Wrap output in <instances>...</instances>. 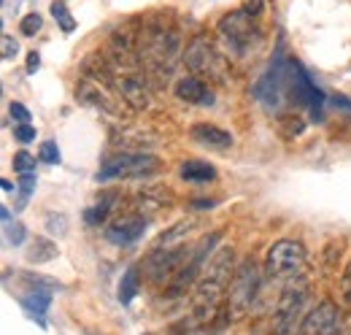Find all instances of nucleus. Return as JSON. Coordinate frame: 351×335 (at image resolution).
<instances>
[{"label": "nucleus", "instance_id": "obj_1", "mask_svg": "<svg viewBox=\"0 0 351 335\" xmlns=\"http://www.w3.org/2000/svg\"><path fill=\"white\" fill-rule=\"evenodd\" d=\"M232 257H235L232 246H221V249L217 251V254H211V259L206 262V268H203V273H200V279H197V287H195V297H192L197 316L206 319L208 314H214L217 305L221 303V297L230 292V281H232V276H235V270H232Z\"/></svg>", "mask_w": 351, "mask_h": 335}, {"label": "nucleus", "instance_id": "obj_2", "mask_svg": "<svg viewBox=\"0 0 351 335\" xmlns=\"http://www.w3.org/2000/svg\"><path fill=\"white\" fill-rule=\"evenodd\" d=\"M295 62L298 60L284 57V49H278L276 57L270 60V68L260 76V82L254 84V97L267 111H284L287 106H292Z\"/></svg>", "mask_w": 351, "mask_h": 335}, {"label": "nucleus", "instance_id": "obj_3", "mask_svg": "<svg viewBox=\"0 0 351 335\" xmlns=\"http://www.w3.org/2000/svg\"><path fill=\"white\" fill-rule=\"evenodd\" d=\"M178 51V36L173 30L157 25V27H146V33L141 36V60L143 68L149 73H154L157 79H168L173 71V60Z\"/></svg>", "mask_w": 351, "mask_h": 335}, {"label": "nucleus", "instance_id": "obj_4", "mask_svg": "<svg viewBox=\"0 0 351 335\" xmlns=\"http://www.w3.org/2000/svg\"><path fill=\"white\" fill-rule=\"evenodd\" d=\"M219 38L235 57H246L263 43V30L257 25V16L238 8V11H230L221 16Z\"/></svg>", "mask_w": 351, "mask_h": 335}, {"label": "nucleus", "instance_id": "obj_5", "mask_svg": "<svg viewBox=\"0 0 351 335\" xmlns=\"http://www.w3.org/2000/svg\"><path fill=\"white\" fill-rule=\"evenodd\" d=\"M160 170V160L152 152H119L108 157L100 170L95 173V181H111V178H146Z\"/></svg>", "mask_w": 351, "mask_h": 335}, {"label": "nucleus", "instance_id": "obj_6", "mask_svg": "<svg viewBox=\"0 0 351 335\" xmlns=\"http://www.w3.org/2000/svg\"><path fill=\"white\" fill-rule=\"evenodd\" d=\"M308 254L306 246L300 241H292V238H284V241H276L267 257H265V273L270 279H295L303 265H306Z\"/></svg>", "mask_w": 351, "mask_h": 335}, {"label": "nucleus", "instance_id": "obj_7", "mask_svg": "<svg viewBox=\"0 0 351 335\" xmlns=\"http://www.w3.org/2000/svg\"><path fill=\"white\" fill-rule=\"evenodd\" d=\"M184 65L189 68L192 76L203 79L206 84L221 82L224 79V71H227V65H224L221 54L217 51V46L211 41H206V38H195V41L186 46Z\"/></svg>", "mask_w": 351, "mask_h": 335}, {"label": "nucleus", "instance_id": "obj_8", "mask_svg": "<svg viewBox=\"0 0 351 335\" xmlns=\"http://www.w3.org/2000/svg\"><path fill=\"white\" fill-rule=\"evenodd\" d=\"M260 292V270L252 259H243L238 268H235V276L230 281V311L232 316H241L252 308V303L257 300Z\"/></svg>", "mask_w": 351, "mask_h": 335}, {"label": "nucleus", "instance_id": "obj_9", "mask_svg": "<svg viewBox=\"0 0 351 335\" xmlns=\"http://www.w3.org/2000/svg\"><path fill=\"white\" fill-rule=\"evenodd\" d=\"M306 300H308V284L303 279L292 281V284L281 292L278 305H276V330H278V333H287V330L298 322V316H300Z\"/></svg>", "mask_w": 351, "mask_h": 335}, {"label": "nucleus", "instance_id": "obj_10", "mask_svg": "<svg viewBox=\"0 0 351 335\" xmlns=\"http://www.w3.org/2000/svg\"><path fill=\"white\" fill-rule=\"evenodd\" d=\"M111 89L114 86L108 82H103L100 76H92V79H84V82L79 84L76 97L82 103H87L89 108H95V111H106L111 117H119L122 114V106H119V100H117V95Z\"/></svg>", "mask_w": 351, "mask_h": 335}, {"label": "nucleus", "instance_id": "obj_11", "mask_svg": "<svg viewBox=\"0 0 351 335\" xmlns=\"http://www.w3.org/2000/svg\"><path fill=\"white\" fill-rule=\"evenodd\" d=\"M300 335H341V314L338 305L324 300L313 311H308L300 322Z\"/></svg>", "mask_w": 351, "mask_h": 335}, {"label": "nucleus", "instance_id": "obj_12", "mask_svg": "<svg viewBox=\"0 0 351 335\" xmlns=\"http://www.w3.org/2000/svg\"><path fill=\"white\" fill-rule=\"evenodd\" d=\"M149 227V219H143V213H130V216H119L106 227V238L117 246H130L135 244Z\"/></svg>", "mask_w": 351, "mask_h": 335}, {"label": "nucleus", "instance_id": "obj_13", "mask_svg": "<svg viewBox=\"0 0 351 335\" xmlns=\"http://www.w3.org/2000/svg\"><path fill=\"white\" fill-rule=\"evenodd\" d=\"M176 97L184 103H195V106H214V92L211 86L197 79V76H184L176 82Z\"/></svg>", "mask_w": 351, "mask_h": 335}, {"label": "nucleus", "instance_id": "obj_14", "mask_svg": "<svg viewBox=\"0 0 351 335\" xmlns=\"http://www.w3.org/2000/svg\"><path fill=\"white\" fill-rule=\"evenodd\" d=\"M22 308L41 325L46 327V311H49V303H51V290H41V287H30L27 292L19 297Z\"/></svg>", "mask_w": 351, "mask_h": 335}, {"label": "nucleus", "instance_id": "obj_15", "mask_svg": "<svg viewBox=\"0 0 351 335\" xmlns=\"http://www.w3.org/2000/svg\"><path fill=\"white\" fill-rule=\"evenodd\" d=\"M135 200L143 209V216H152V213H160L162 209H171L173 192L165 187H149V189H141Z\"/></svg>", "mask_w": 351, "mask_h": 335}, {"label": "nucleus", "instance_id": "obj_16", "mask_svg": "<svg viewBox=\"0 0 351 335\" xmlns=\"http://www.w3.org/2000/svg\"><path fill=\"white\" fill-rule=\"evenodd\" d=\"M192 138L200 141L203 146H211V149H230L232 146V135L217 125H195Z\"/></svg>", "mask_w": 351, "mask_h": 335}, {"label": "nucleus", "instance_id": "obj_17", "mask_svg": "<svg viewBox=\"0 0 351 335\" xmlns=\"http://www.w3.org/2000/svg\"><path fill=\"white\" fill-rule=\"evenodd\" d=\"M197 222H200V219H184V222L173 224L171 230H165V233L154 241V246H152V249H176V246H181V244H184V238L197 227Z\"/></svg>", "mask_w": 351, "mask_h": 335}, {"label": "nucleus", "instance_id": "obj_18", "mask_svg": "<svg viewBox=\"0 0 351 335\" xmlns=\"http://www.w3.org/2000/svg\"><path fill=\"white\" fill-rule=\"evenodd\" d=\"M178 173H181L184 181L203 184V181H214L217 178V165H211L206 160H186V163H181Z\"/></svg>", "mask_w": 351, "mask_h": 335}, {"label": "nucleus", "instance_id": "obj_19", "mask_svg": "<svg viewBox=\"0 0 351 335\" xmlns=\"http://www.w3.org/2000/svg\"><path fill=\"white\" fill-rule=\"evenodd\" d=\"M57 257H60V249H57V244H54L51 238H41V235H36V238H33V244L27 246V259H30L33 265L51 262V259H57Z\"/></svg>", "mask_w": 351, "mask_h": 335}, {"label": "nucleus", "instance_id": "obj_20", "mask_svg": "<svg viewBox=\"0 0 351 335\" xmlns=\"http://www.w3.org/2000/svg\"><path fill=\"white\" fill-rule=\"evenodd\" d=\"M138 279H141V270L132 265L125 270V276H122V284H119V303L122 305H130L132 300H135V294H138Z\"/></svg>", "mask_w": 351, "mask_h": 335}, {"label": "nucleus", "instance_id": "obj_21", "mask_svg": "<svg viewBox=\"0 0 351 335\" xmlns=\"http://www.w3.org/2000/svg\"><path fill=\"white\" fill-rule=\"evenodd\" d=\"M111 206H114V192H106V195H103L92 209L84 211V222H87V224H100V222L108 216Z\"/></svg>", "mask_w": 351, "mask_h": 335}, {"label": "nucleus", "instance_id": "obj_22", "mask_svg": "<svg viewBox=\"0 0 351 335\" xmlns=\"http://www.w3.org/2000/svg\"><path fill=\"white\" fill-rule=\"evenodd\" d=\"M51 16L57 19V25H60L65 33H73V30H76V19H73V14L68 11V5H65L62 0H54V3H51Z\"/></svg>", "mask_w": 351, "mask_h": 335}, {"label": "nucleus", "instance_id": "obj_23", "mask_svg": "<svg viewBox=\"0 0 351 335\" xmlns=\"http://www.w3.org/2000/svg\"><path fill=\"white\" fill-rule=\"evenodd\" d=\"M3 233H5V244L8 246H22L27 238V227L22 222H3Z\"/></svg>", "mask_w": 351, "mask_h": 335}, {"label": "nucleus", "instance_id": "obj_24", "mask_svg": "<svg viewBox=\"0 0 351 335\" xmlns=\"http://www.w3.org/2000/svg\"><path fill=\"white\" fill-rule=\"evenodd\" d=\"M33 192H36V173H19V203H16V211H22L27 206Z\"/></svg>", "mask_w": 351, "mask_h": 335}, {"label": "nucleus", "instance_id": "obj_25", "mask_svg": "<svg viewBox=\"0 0 351 335\" xmlns=\"http://www.w3.org/2000/svg\"><path fill=\"white\" fill-rule=\"evenodd\" d=\"M38 160L46 163V165H60V146H57V141H44L38 146Z\"/></svg>", "mask_w": 351, "mask_h": 335}, {"label": "nucleus", "instance_id": "obj_26", "mask_svg": "<svg viewBox=\"0 0 351 335\" xmlns=\"http://www.w3.org/2000/svg\"><path fill=\"white\" fill-rule=\"evenodd\" d=\"M46 230L51 233V235H65L68 233V216L65 213H49L46 216Z\"/></svg>", "mask_w": 351, "mask_h": 335}, {"label": "nucleus", "instance_id": "obj_27", "mask_svg": "<svg viewBox=\"0 0 351 335\" xmlns=\"http://www.w3.org/2000/svg\"><path fill=\"white\" fill-rule=\"evenodd\" d=\"M44 27V19H41V14H25L22 16V25H19V30H22V36H36L38 30Z\"/></svg>", "mask_w": 351, "mask_h": 335}, {"label": "nucleus", "instance_id": "obj_28", "mask_svg": "<svg viewBox=\"0 0 351 335\" xmlns=\"http://www.w3.org/2000/svg\"><path fill=\"white\" fill-rule=\"evenodd\" d=\"M14 170H16V173H33V170H36V157H33L30 152H25V149L16 152V154H14Z\"/></svg>", "mask_w": 351, "mask_h": 335}, {"label": "nucleus", "instance_id": "obj_29", "mask_svg": "<svg viewBox=\"0 0 351 335\" xmlns=\"http://www.w3.org/2000/svg\"><path fill=\"white\" fill-rule=\"evenodd\" d=\"M14 138L19 141V143H30L33 138H36V127L30 125V122H22V125L14 127Z\"/></svg>", "mask_w": 351, "mask_h": 335}, {"label": "nucleus", "instance_id": "obj_30", "mask_svg": "<svg viewBox=\"0 0 351 335\" xmlns=\"http://www.w3.org/2000/svg\"><path fill=\"white\" fill-rule=\"evenodd\" d=\"M8 114H11V119H14L16 125L30 122V111H27V106H22V103H11V106H8Z\"/></svg>", "mask_w": 351, "mask_h": 335}, {"label": "nucleus", "instance_id": "obj_31", "mask_svg": "<svg viewBox=\"0 0 351 335\" xmlns=\"http://www.w3.org/2000/svg\"><path fill=\"white\" fill-rule=\"evenodd\" d=\"M16 51H19L16 41H14L11 36H3V60H14V57H16Z\"/></svg>", "mask_w": 351, "mask_h": 335}, {"label": "nucleus", "instance_id": "obj_32", "mask_svg": "<svg viewBox=\"0 0 351 335\" xmlns=\"http://www.w3.org/2000/svg\"><path fill=\"white\" fill-rule=\"evenodd\" d=\"M38 65H41L38 51H30V54H27V73H36V71H38Z\"/></svg>", "mask_w": 351, "mask_h": 335}, {"label": "nucleus", "instance_id": "obj_33", "mask_svg": "<svg viewBox=\"0 0 351 335\" xmlns=\"http://www.w3.org/2000/svg\"><path fill=\"white\" fill-rule=\"evenodd\" d=\"M243 11H249L252 16H260V11H263V0H249V3L243 5Z\"/></svg>", "mask_w": 351, "mask_h": 335}, {"label": "nucleus", "instance_id": "obj_34", "mask_svg": "<svg viewBox=\"0 0 351 335\" xmlns=\"http://www.w3.org/2000/svg\"><path fill=\"white\" fill-rule=\"evenodd\" d=\"M0 187H3V192H11V189H14V184H11L8 178H3V181H0Z\"/></svg>", "mask_w": 351, "mask_h": 335}, {"label": "nucleus", "instance_id": "obj_35", "mask_svg": "<svg viewBox=\"0 0 351 335\" xmlns=\"http://www.w3.org/2000/svg\"><path fill=\"white\" fill-rule=\"evenodd\" d=\"M0 216H3V222H11V211L5 209V206L0 209Z\"/></svg>", "mask_w": 351, "mask_h": 335}]
</instances>
